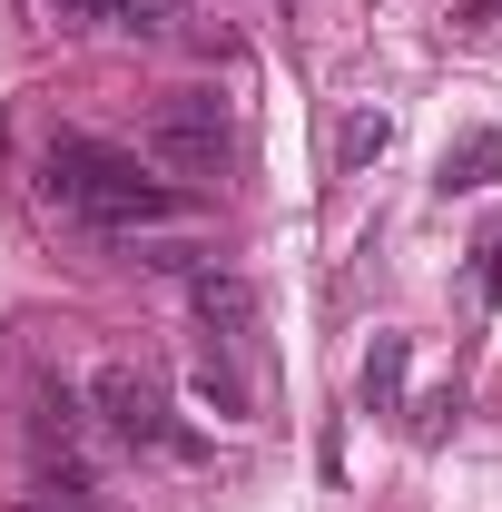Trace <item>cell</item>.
Instances as JSON below:
<instances>
[{
    "label": "cell",
    "instance_id": "5bb4252c",
    "mask_svg": "<svg viewBox=\"0 0 502 512\" xmlns=\"http://www.w3.org/2000/svg\"><path fill=\"white\" fill-rule=\"evenodd\" d=\"M50 10H60V20H99V0H50Z\"/></svg>",
    "mask_w": 502,
    "mask_h": 512
},
{
    "label": "cell",
    "instance_id": "3957f363",
    "mask_svg": "<svg viewBox=\"0 0 502 512\" xmlns=\"http://www.w3.org/2000/svg\"><path fill=\"white\" fill-rule=\"evenodd\" d=\"M89 414H99L128 453H197V434H178V414H168L158 375H148V365H128V355H109V365L89 375Z\"/></svg>",
    "mask_w": 502,
    "mask_h": 512
},
{
    "label": "cell",
    "instance_id": "52a82bcc",
    "mask_svg": "<svg viewBox=\"0 0 502 512\" xmlns=\"http://www.w3.org/2000/svg\"><path fill=\"white\" fill-rule=\"evenodd\" d=\"M404 365H414V335L375 325V345H365V365H355V404H365V414H394V404H404Z\"/></svg>",
    "mask_w": 502,
    "mask_h": 512
},
{
    "label": "cell",
    "instance_id": "5b68a950",
    "mask_svg": "<svg viewBox=\"0 0 502 512\" xmlns=\"http://www.w3.org/2000/svg\"><path fill=\"white\" fill-rule=\"evenodd\" d=\"M30 444H40V463H50V473H89V404H79L69 384H50V394H40Z\"/></svg>",
    "mask_w": 502,
    "mask_h": 512
},
{
    "label": "cell",
    "instance_id": "7a4b0ae2",
    "mask_svg": "<svg viewBox=\"0 0 502 512\" xmlns=\"http://www.w3.org/2000/svg\"><path fill=\"white\" fill-rule=\"evenodd\" d=\"M138 158L158 178H217L227 168V109H217V89H168L148 109V128H138Z\"/></svg>",
    "mask_w": 502,
    "mask_h": 512
},
{
    "label": "cell",
    "instance_id": "ba28073f",
    "mask_svg": "<svg viewBox=\"0 0 502 512\" xmlns=\"http://www.w3.org/2000/svg\"><path fill=\"white\" fill-rule=\"evenodd\" d=\"M493 178H502V128H463V138L434 158V188L443 197H473V188H493Z\"/></svg>",
    "mask_w": 502,
    "mask_h": 512
},
{
    "label": "cell",
    "instance_id": "9c48e42d",
    "mask_svg": "<svg viewBox=\"0 0 502 512\" xmlns=\"http://www.w3.org/2000/svg\"><path fill=\"white\" fill-rule=\"evenodd\" d=\"M384 148H394V109H345V128H335V168H375Z\"/></svg>",
    "mask_w": 502,
    "mask_h": 512
},
{
    "label": "cell",
    "instance_id": "277c9868",
    "mask_svg": "<svg viewBox=\"0 0 502 512\" xmlns=\"http://www.w3.org/2000/svg\"><path fill=\"white\" fill-rule=\"evenodd\" d=\"M188 306H197V325H207L217 345H256V335H266V296H256L237 266H197Z\"/></svg>",
    "mask_w": 502,
    "mask_h": 512
},
{
    "label": "cell",
    "instance_id": "6da1fadb",
    "mask_svg": "<svg viewBox=\"0 0 502 512\" xmlns=\"http://www.w3.org/2000/svg\"><path fill=\"white\" fill-rule=\"evenodd\" d=\"M40 188L60 217L79 227H99V237H138V227H168V217H188V188H168L138 148H109V138H79L60 128L50 148H40Z\"/></svg>",
    "mask_w": 502,
    "mask_h": 512
},
{
    "label": "cell",
    "instance_id": "8992f818",
    "mask_svg": "<svg viewBox=\"0 0 502 512\" xmlns=\"http://www.w3.org/2000/svg\"><path fill=\"white\" fill-rule=\"evenodd\" d=\"M188 394L217 414V424H256V384H247V365H237V345H207L188 365Z\"/></svg>",
    "mask_w": 502,
    "mask_h": 512
},
{
    "label": "cell",
    "instance_id": "8fae6325",
    "mask_svg": "<svg viewBox=\"0 0 502 512\" xmlns=\"http://www.w3.org/2000/svg\"><path fill=\"white\" fill-rule=\"evenodd\" d=\"M99 30H138V40H158V30H178V0H99Z\"/></svg>",
    "mask_w": 502,
    "mask_h": 512
},
{
    "label": "cell",
    "instance_id": "30bf717a",
    "mask_svg": "<svg viewBox=\"0 0 502 512\" xmlns=\"http://www.w3.org/2000/svg\"><path fill=\"white\" fill-rule=\"evenodd\" d=\"M20 512H109V503H99V473H40V493Z\"/></svg>",
    "mask_w": 502,
    "mask_h": 512
},
{
    "label": "cell",
    "instance_id": "7c38bea8",
    "mask_svg": "<svg viewBox=\"0 0 502 512\" xmlns=\"http://www.w3.org/2000/svg\"><path fill=\"white\" fill-rule=\"evenodd\" d=\"M443 424H453V384H443V394H424V404H414V444H443Z\"/></svg>",
    "mask_w": 502,
    "mask_h": 512
},
{
    "label": "cell",
    "instance_id": "4fadbf2b",
    "mask_svg": "<svg viewBox=\"0 0 502 512\" xmlns=\"http://www.w3.org/2000/svg\"><path fill=\"white\" fill-rule=\"evenodd\" d=\"M473 296H483V306L502 296V237H493V247H473Z\"/></svg>",
    "mask_w": 502,
    "mask_h": 512
}]
</instances>
